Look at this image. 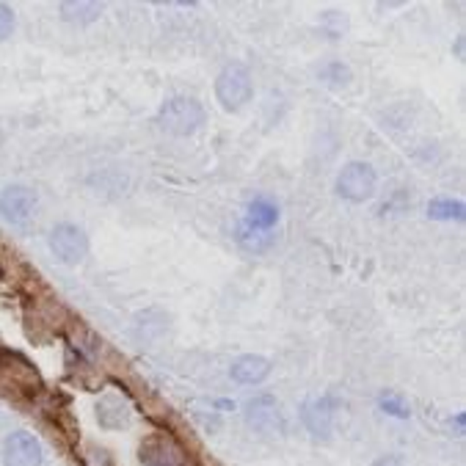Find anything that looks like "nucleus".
Instances as JSON below:
<instances>
[{
	"label": "nucleus",
	"mask_w": 466,
	"mask_h": 466,
	"mask_svg": "<svg viewBox=\"0 0 466 466\" xmlns=\"http://www.w3.org/2000/svg\"><path fill=\"white\" fill-rule=\"evenodd\" d=\"M141 461L147 466H185V452L171 436H149L141 444Z\"/></svg>",
	"instance_id": "1a4fd4ad"
},
{
	"label": "nucleus",
	"mask_w": 466,
	"mask_h": 466,
	"mask_svg": "<svg viewBox=\"0 0 466 466\" xmlns=\"http://www.w3.org/2000/svg\"><path fill=\"white\" fill-rule=\"evenodd\" d=\"M379 406L390 417H398V420H409L411 417V406H409V400L400 392H381Z\"/></svg>",
	"instance_id": "2eb2a0df"
},
{
	"label": "nucleus",
	"mask_w": 466,
	"mask_h": 466,
	"mask_svg": "<svg viewBox=\"0 0 466 466\" xmlns=\"http://www.w3.org/2000/svg\"><path fill=\"white\" fill-rule=\"evenodd\" d=\"M229 376L232 381L238 384H262L268 376H270V361L265 356H257V353H246V356H238L229 367Z\"/></svg>",
	"instance_id": "9d476101"
},
{
	"label": "nucleus",
	"mask_w": 466,
	"mask_h": 466,
	"mask_svg": "<svg viewBox=\"0 0 466 466\" xmlns=\"http://www.w3.org/2000/svg\"><path fill=\"white\" fill-rule=\"evenodd\" d=\"M47 243L56 259L64 265H77L88 254V235L77 224H56Z\"/></svg>",
	"instance_id": "39448f33"
},
{
	"label": "nucleus",
	"mask_w": 466,
	"mask_h": 466,
	"mask_svg": "<svg viewBox=\"0 0 466 466\" xmlns=\"http://www.w3.org/2000/svg\"><path fill=\"white\" fill-rule=\"evenodd\" d=\"M36 205H39L36 191L25 188V185H9V188L0 194V216L12 224H28Z\"/></svg>",
	"instance_id": "6e6552de"
},
{
	"label": "nucleus",
	"mask_w": 466,
	"mask_h": 466,
	"mask_svg": "<svg viewBox=\"0 0 466 466\" xmlns=\"http://www.w3.org/2000/svg\"><path fill=\"white\" fill-rule=\"evenodd\" d=\"M337 400L331 395H315L301 403V422L315 441H329L334 433Z\"/></svg>",
	"instance_id": "20e7f679"
},
{
	"label": "nucleus",
	"mask_w": 466,
	"mask_h": 466,
	"mask_svg": "<svg viewBox=\"0 0 466 466\" xmlns=\"http://www.w3.org/2000/svg\"><path fill=\"white\" fill-rule=\"evenodd\" d=\"M157 125L160 130L179 136V138L194 136L205 125V108L194 97H171L160 106Z\"/></svg>",
	"instance_id": "f257e3e1"
},
{
	"label": "nucleus",
	"mask_w": 466,
	"mask_h": 466,
	"mask_svg": "<svg viewBox=\"0 0 466 466\" xmlns=\"http://www.w3.org/2000/svg\"><path fill=\"white\" fill-rule=\"evenodd\" d=\"M254 97V80L248 66L243 64H227L221 75L216 77V100L224 111H240Z\"/></svg>",
	"instance_id": "f03ea898"
},
{
	"label": "nucleus",
	"mask_w": 466,
	"mask_h": 466,
	"mask_svg": "<svg viewBox=\"0 0 466 466\" xmlns=\"http://www.w3.org/2000/svg\"><path fill=\"white\" fill-rule=\"evenodd\" d=\"M337 194L353 205H361L376 194V171L367 163H348L337 174Z\"/></svg>",
	"instance_id": "7ed1b4c3"
},
{
	"label": "nucleus",
	"mask_w": 466,
	"mask_h": 466,
	"mask_svg": "<svg viewBox=\"0 0 466 466\" xmlns=\"http://www.w3.org/2000/svg\"><path fill=\"white\" fill-rule=\"evenodd\" d=\"M372 466H406V461L400 455H381Z\"/></svg>",
	"instance_id": "f3484780"
},
{
	"label": "nucleus",
	"mask_w": 466,
	"mask_h": 466,
	"mask_svg": "<svg viewBox=\"0 0 466 466\" xmlns=\"http://www.w3.org/2000/svg\"><path fill=\"white\" fill-rule=\"evenodd\" d=\"M12 31H15V12L6 4H0V42L9 39Z\"/></svg>",
	"instance_id": "dca6fc26"
},
{
	"label": "nucleus",
	"mask_w": 466,
	"mask_h": 466,
	"mask_svg": "<svg viewBox=\"0 0 466 466\" xmlns=\"http://www.w3.org/2000/svg\"><path fill=\"white\" fill-rule=\"evenodd\" d=\"M97 420L103 428L108 431H116V428H125L130 422V406L119 398V395H106L100 403H97Z\"/></svg>",
	"instance_id": "9b49d317"
},
{
	"label": "nucleus",
	"mask_w": 466,
	"mask_h": 466,
	"mask_svg": "<svg viewBox=\"0 0 466 466\" xmlns=\"http://www.w3.org/2000/svg\"><path fill=\"white\" fill-rule=\"evenodd\" d=\"M455 428H458V436H461V433H463V414L455 417Z\"/></svg>",
	"instance_id": "a211bd4d"
},
{
	"label": "nucleus",
	"mask_w": 466,
	"mask_h": 466,
	"mask_svg": "<svg viewBox=\"0 0 466 466\" xmlns=\"http://www.w3.org/2000/svg\"><path fill=\"white\" fill-rule=\"evenodd\" d=\"M243 414H246V422L257 433H262V436H279V433H285V417H282V409H279V403H276L273 395H257V398H251L243 406Z\"/></svg>",
	"instance_id": "423d86ee"
},
{
	"label": "nucleus",
	"mask_w": 466,
	"mask_h": 466,
	"mask_svg": "<svg viewBox=\"0 0 466 466\" xmlns=\"http://www.w3.org/2000/svg\"><path fill=\"white\" fill-rule=\"evenodd\" d=\"M42 441L28 431H15L4 441V466H42Z\"/></svg>",
	"instance_id": "0eeeda50"
},
{
	"label": "nucleus",
	"mask_w": 466,
	"mask_h": 466,
	"mask_svg": "<svg viewBox=\"0 0 466 466\" xmlns=\"http://www.w3.org/2000/svg\"><path fill=\"white\" fill-rule=\"evenodd\" d=\"M428 216L433 221H461L463 218V202H452V199H433L428 205Z\"/></svg>",
	"instance_id": "4468645a"
},
{
	"label": "nucleus",
	"mask_w": 466,
	"mask_h": 466,
	"mask_svg": "<svg viewBox=\"0 0 466 466\" xmlns=\"http://www.w3.org/2000/svg\"><path fill=\"white\" fill-rule=\"evenodd\" d=\"M279 221V208L270 199H254L246 208V227L257 232H268Z\"/></svg>",
	"instance_id": "f8f14e48"
},
{
	"label": "nucleus",
	"mask_w": 466,
	"mask_h": 466,
	"mask_svg": "<svg viewBox=\"0 0 466 466\" xmlns=\"http://www.w3.org/2000/svg\"><path fill=\"white\" fill-rule=\"evenodd\" d=\"M103 15V4H86V0H77V4H61V17L66 23H95Z\"/></svg>",
	"instance_id": "ddd939ff"
}]
</instances>
